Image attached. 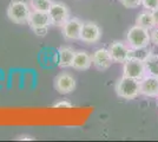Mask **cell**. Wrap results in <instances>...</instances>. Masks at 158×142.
<instances>
[{"instance_id": "19", "label": "cell", "mask_w": 158, "mask_h": 142, "mask_svg": "<svg viewBox=\"0 0 158 142\" xmlns=\"http://www.w3.org/2000/svg\"><path fill=\"white\" fill-rule=\"evenodd\" d=\"M142 5L144 7V10L153 12L158 8V0H142Z\"/></svg>"}, {"instance_id": "6", "label": "cell", "mask_w": 158, "mask_h": 142, "mask_svg": "<svg viewBox=\"0 0 158 142\" xmlns=\"http://www.w3.org/2000/svg\"><path fill=\"white\" fill-rule=\"evenodd\" d=\"M145 75H146V71H145V65L143 61H139L136 58H130L124 63L123 76L140 81Z\"/></svg>"}, {"instance_id": "13", "label": "cell", "mask_w": 158, "mask_h": 142, "mask_svg": "<svg viewBox=\"0 0 158 142\" xmlns=\"http://www.w3.org/2000/svg\"><path fill=\"white\" fill-rule=\"evenodd\" d=\"M76 51L71 46H61L58 50L57 61L60 68H72L73 58Z\"/></svg>"}, {"instance_id": "5", "label": "cell", "mask_w": 158, "mask_h": 142, "mask_svg": "<svg viewBox=\"0 0 158 142\" xmlns=\"http://www.w3.org/2000/svg\"><path fill=\"white\" fill-rule=\"evenodd\" d=\"M47 13L51 20V25L54 26L61 27L70 19V10L63 2H52Z\"/></svg>"}, {"instance_id": "14", "label": "cell", "mask_w": 158, "mask_h": 142, "mask_svg": "<svg viewBox=\"0 0 158 142\" xmlns=\"http://www.w3.org/2000/svg\"><path fill=\"white\" fill-rule=\"evenodd\" d=\"M92 64V56L86 51H76L72 68L76 70H87Z\"/></svg>"}, {"instance_id": "3", "label": "cell", "mask_w": 158, "mask_h": 142, "mask_svg": "<svg viewBox=\"0 0 158 142\" xmlns=\"http://www.w3.org/2000/svg\"><path fill=\"white\" fill-rule=\"evenodd\" d=\"M31 12L30 4H26L23 0H13L8 5L7 17L15 24H25L28 21Z\"/></svg>"}, {"instance_id": "10", "label": "cell", "mask_w": 158, "mask_h": 142, "mask_svg": "<svg viewBox=\"0 0 158 142\" xmlns=\"http://www.w3.org/2000/svg\"><path fill=\"white\" fill-rule=\"evenodd\" d=\"M54 88L61 95L70 94L76 89V80L73 78L72 75L61 72L54 80Z\"/></svg>"}, {"instance_id": "15", "label": "cell", "mask_w": 158, "mask_h": 142, "mask_svg": "<svg viewBox=\"0 0 158 142\" xmlns=\"http://www.w3.org/2000/svg\"><path fill=\"white\" fill-rule=\"evenodd\" d=\"M136 24L139 26L144 27L146 30L151 31L153 27L156 26V23H155V18H153V13L151 11H148V10H143L140 13L138 14L137 19H136Z\"/></svg>"}, {"instance_id": "21", "label": "cell", "mask_w": 158, "mask_h": 142, "mask_svg": "<svg viewBox=\"0 0 158 142\" xmlns=\"http://www.w3.org/2000/svg\"><path fill=\"white\" fill-rule=\"evenodd\" d=\"M53 107H54V108H71V107H72V103L66 101V100H61V101L54 103Z\"/></svg>"}, {"instance_id": "9", "label": "cell", "mask_w": 158, "mask_h": 142, "mask_svg": "<svg viewBox=\"0 0 158 142\" xmlns=\"http://www.w3.org/2000/svg\"><path fill=\"white\" fill-rule=\"evenodd\" d=\"M83 21L79 18H70L63 25V36L67 41H78L80 39V33H81V27H83Z\"/></svg>"}, {"instance_id": "11", "label": "cell", "mask_w": 158, "mask_h": 142, "mask_svg": "<svg viewBox=\"0 0 158 142\" xmlns=\"http://www.w3.org/2000/svg\"><path fill=\"white\" fill-rule=\"evenodd\" d=\"M112 57L110 54L109 49L102 47L96 50L92 54V64L96 67V69H98L99 71H105L112 65Z\"/></svg>"}, {"instance_id": "20", "label": "cell", "mask_w": 158, "mask_h": 142, "mask_svg": "<svg viewBox=\"0 0 158 142\" xmlns=\"http://www.w3.org/2000/svg\"><path fill=\"white\" fill-rule=\"evenodd\" d=\"M120 2L126 8H137L142 5V0H120Z\"/></svg>"}, {"instance_id": "23", "label": "cell", "mask_w": 158, "mask_h": 142, "mask_svg": "<svg viewBox=\"0 0 158 142\" xmlns=\"http://www.w3.org/2000/svg\"><path fill=\"white\" fill-rule=\"evenodd\" d=\"M153 18H155V23H156V26H158V8L157 10H155L153 12Z\"/></svg>"}, {"instance_id": "22", "label": "cell", "mask_w": 158, "mask_h": 142, "mask_svg": "<svg viewBox=\"0 0 158 142\" xmlns=\"http://www.w3.org/2000/svg\"><path fill=\"white\" fill-rule=\"evenodd\" d=\"M150 36H151V43L158 45V26H155L150 31Z\"/></svg>"}, {"instance_id": "17", "label": "cell", "mask_w": 158, "mask_h": 142, "mask_svg": "<svg viewBox=\"0 0 158 142\" xmlns=\"http://www.w3.org/2000/svg\"><path fill=\"white\" fill-rule=\"evenodd\" d=\"M52 2V0H30V6L32 8V11L48 12Z\"/></svg>"}, {"instance_id": "7", "label": "cell", "mask_w": 158, "mask_h": 142, "mask_svg": "<svg viewBox=\"0 0 158 142\" xmlns=\"http://www.w3.org/2000/svg\"><path fill=\"white\" fill-rule=\"evenodd\" d=\"M102 37V28L92 21H86L83 24L80 41L86 44H96Z\"/></svg>"}, {"instance_id": "12", "label": "cell", "mask_w": 158, "mask_h": 142, "mask_svg": "<svg viewBox=\"0 0 158 142\" xmlns=\"http://www.w3.org/2000/svg\"><path fill=\"white\" fill-rule=\"evenodd\" d=\"M140 95L146 97H158V77L145 75L139 81Z\"/></svg>"}, {"instance_id": "16", "label": "cell", "mask_w": 158, "mask_h": 142, "mask_svg": "<svg viewBox=\"0 0 158 142\" xmlns=\"http://www.w3.org/2000/svg\"><path fill=\"white\" fill-rule=\"evenodd\" d=\"M143 62H144L146 75L158 77V54H150Z\"/></svg>"}, {"instance_id": "8", "label": "cell", "mask_w": 158, "mask_h": 142, "mask_svg": "<svg viewBox=\"0 0 158 142\" xmlns=\"http://www.w3.org/2000/svg\"><path fill=\"white\" fill-rule=\"evenodd\" d=\"M130 50L131 47L124 41H113L111 46L109 47V51L112 57L113 63H122L124 64L127 59H130Z\"/></svg>"}, {"instance_id": "4", "label": "cell", "mask_w": 158, "mask_h": 142, "mask_svg": "<svg viewBox=\"0 0 158 142\" xmlns=\"http://www.w3.org/2000/svg\"><path fill=\"white\" fill-rule=\"evenodd\" d=\"M27 24L32 28V31L37 36H45L51 25V20L47 12H40V11H32L30 14V18Z\"/></svg>"}, {"instance_id": "24", "label": "cell", "mask_w": 158, "mask_h": 142, "mask_svg": "<svg viewBox=\"0 0 158 142\" xmlns=\"http://www.w3.org/2000/svg\"><path fill=\"white\" fill-rule=\"evenodd\" d=\"M18 140H33V139L30 136H20V137H18Z\"/></svg>"}, {"instance_id": "18", "label": "cell", "mask_w": 158, "mask_h": 142, "mask_svg": "<svg viewBox=\"0 0 158 142\" xmlns=\"http://www.w3.org/2000/svg\"><path fill=\"white\" fill-rule=\"evenodd\" d=\"M151 54L148 47H140V49H131L130 50V58H136L139 61H144L145 58Z\"/></svg>"}, {"instance_id": "1", "label": "cell", "mask_w": 158, "mask_h": 142, "mask_svg": "<svg viewBox=\"0 0 158 142\" xmlns=\"http://www.w3.org/2000/svg\"><path fill=\"white\" fill-rule=\"evenodd\" d=\"M126 43L131 49L148 47L151 43L150 31L136 24L129 28L126 33Z\"/></svg>"}, {"instance_id": "2", "label": "cell", "mask_w": 158, "mask_h": 142, "mask_svg": "<svg viewBox=\"0 0 158 142\" xmlns=\"http://www.w3.org/2000/svg\"><path fill=\"white\" fill-rule=\"evenodd\" d=\"M116 93L120 98L135 100L140 95V84L138 80L123 76L116 84Z\"/></svg>"}]
</instances>
